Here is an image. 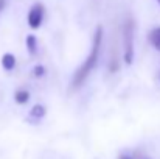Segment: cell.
I'll use <instances>...</instances> for the list:
<instances>
[{
  "label": "cell",
  "instance_id": "cell-12",
  "mask_svg": "<svg viewBox=\"0 0 160 159\" xmlns=\"http://www.w3.org/2000/svg\"><path fill=\"white\" fill-rule=\"evenodd\" d=\"M157 2H159V3H160V0H157Z\"/></svg>",
  "mask_w": 160,
  "mask_h": 159
},
{
  "label": "cell",
  "instance_id": "cell-5",
  "mask_svg": "<svg viewBox=\"0 0 160 159\" xmlns=\"http://www.w3.org/2000/svg\"><path fill=\"white\" fill-rule=\"evenodd\" d=\"M25 44H27V49L30 55H36L38 53V39L34 34H28L27 39H25Z\"/></svg>",
  "mask_w": 160,
  "mask_h": 159
},
{
  "label": "cell",
  "instance_id": "cell-11",
  "mask_svg": "<svg viewBox=\"0 0 160 159\" xmlns=\"http://www.w3.org/2000/svg\"><path fill=\"white\" fill-rule=\"evenodd\" d=\"M121 159H131V158H124V156H123V158H121Z\"/></svg>",
  "mask_w": 160,
  "mask_h": 159
},
{
  "label": "cell",
  "instance_id": "cell-8",
  "mask_svg": "<svg viewBox=\"0 0 160 159\" xmlns=\"http://www.w3.org/2000/svg\"><path fill=\"white\" fill-rule=\"evenodd\" d=\"M14 100H16L19 105H25V103L30 100V92L20 89V91H17V92L14 94Z\"/></svg>",
  "mask_w": 160,
  "mask_h": 159
},
{
  "label": "cell",
  "instance_id": "cell-6",
  "mask_svg": "<svg viewBox=\"0 0 160 159\" xmlns=\"http://www.w3.org/2000/svg\"><path fill=\"white\" fill-rule=\"evenodd\" d=\"M44 115H45V108L42 105H34L31 108V111H30V117L34 119V120H39Z\"/></svg>",
  "mask_w": 160,
  "mask_h": 159
},
{
  "label": "cell",
  "instance_id": "cell-10",
  "mask_svg": "<svg viewBox=\"0 0 160 159\" xmlns=\"http://www.w3.org/2000/svg\"><path fill=\"white\" fill-rule=\"evenodd\" d=\"M5 5H6V0H0V11H3Z\"/></svg>",
  "mask_w": 160,
  "mask_h": 159
},
{
  "label": "cell",
  "instance_id": "cell-3",
  "mask_svg": "<svg viewBox=\"0 0 160 159\" xmlns=\"http://www.w3.org/2000/svg\"><path fill=\"white\" fill-rule=\"evenodd\" d=\"M44 14H45V8H44V5H42V3H34V5L30 8V11H28V17H27L30 28L38 30V28L42 25Z\"/></svg>",
  "mask_w": 160,
  "mask_h": 159
},
{
  "label": "cell",
  "instance_id": "cell-7",
  "mask_svg": "<svg viewBox=\"0 0 160 159\" xmlns=\"http://www.w3.org/2000/svg\"><path fill=\"white\" fill-rule=\"evenodd\" d=\"M149 42L154 45V49H157L160 52V27L154 28V30L149 33Z\"/></svg>",
  "mask_w": 160,
  "mask_h": 159
},
{
  "label": "cell",
  "instance_id": "cell-9",
  "mask_svg": "<svg viewBox=\"0 0 160 159\" xmlns=\"http://www.w3.org/2000/svg\"><path fill=\"white\" fill-rule=\"evenodd\" d=\"M33 73H34V77H36V78L44 77V73H45V67H44V66H36V67H34V70H33Z\"/></svg>",
  "mask_w": 160,
  "mask_h": 159
},
{
  "label": "cell",
  "instance_id": "cell-4",
  "mask_svg": "<svg viewBox=\"0 0 160 159\" xmlns=\"http://www.w3.org/2000/svg\"><path fill=\"white\" fill-rule=\"evenodd\" d=\"M2 67L5 69V70H12L14 67H16V58H14V55H11V53H5L3 56H2Z\"/></svg>",
  "mask_w": 160,
  "mask_h": 159
},
{
  "label": "cell",
  "instance_id": "cell-2",
  "mask_svg": "<svg viewBox=\"0 0 160 159\" xmlns=\"http://www.w3.org/2000/svg\"><path fill=\"white\" fill-rule=\"evenodd\" d=\"M134 33L135 24L132 19H128L123 27V47H124V62L129 66L134 61Z\"/></svg>",
  "mask_w": 160,
  "mask_h": 159
},
{
  "label": "cell",
  "instance_id": "cell-1",
  "mask_svg": "<svg viewBox=\"0 0 160 159\" xmlns=\"http://www.w3.org/2000/svg\"><path fill=\"white\" fill-rule=\"evenodd\" d=\"M101 42H103V27H97L95 30V34H93V44H92V50L89 53V56L86 58V61L81 64V67L75 72L73 75V80H72V86L73 87H79L86 80L87 77L90 75V72L95 69L97 62H98V58H100V50H101Z\"/></svg>",
  "mask_w": 160,
  "mask_h": 159
}]
</instances>
